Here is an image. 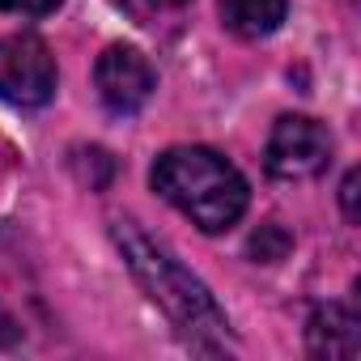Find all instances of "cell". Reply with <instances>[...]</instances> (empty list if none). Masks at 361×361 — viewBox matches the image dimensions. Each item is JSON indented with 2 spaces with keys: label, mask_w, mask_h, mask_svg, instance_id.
Wrapping results in <instances>:
<instances>
[{
  "label": "cell",
  "mask_w": 361,
  "mask_h": 361,
  "mask_svg": "<svg viewBox=\"0 0 361 361\" xmlns=\"http://www.w3.org/2000/svg\"><path fill=\"white\" fill-rule=\"evenodd\" d=\"M149 178H153V192L183 217H192V226H200L204 234H221L238 226V217L251 204V188L238 174V166L204 145L166 149L153 161Z\"/></svg>",
  "instance_id": "cell-2"
},
{
  "label": "cell",
  "mask_w": 361,
  "mask_h": 361,
  "mask_svg": "<svg viewBox=\"0 0 361 361\" xmlns=\"http://www.w3.org/2000/svg\"><path fill=\"white\" fill-rule=\"evenodd\" d=\"M115 234V247L123 255V264L132 268L136 285L149 293L153 306L166 310V319L183 331L192 344L200 348H221L226 336H230V323H226V310L217 306V298L209 293V285L188 272L178 264V255L170 247H161L153 234H145L136 221H115L111 226Z\"/></svg>",
  "instance_id": "cell-1"
},
{
  "label": "cell",
  "mask_w": 361,
  "mask_h": 361,
  "mask_svg": "<svg viewBox=\"0 0 361 361\" xmlns=\"http://www.w3.org/2000/svg\"><path fill=\"white\" fill-rule=\"evenodd\" d=\"M94 85H98V98L111 115H136L153 90H157V77H153V64L136 51V47H106L94 64Z\"/></svg>",
  "instance_id": "cell-5"
},
{
  "label": "cell",
  "mask_w": 361,
  "mask_h": 361,
  "mask_svg": "<svg viewBox=\"0 0 361 361\" xmlns=\"http://www.w3.org/2000/svg\"><path fill=\"white\" fill-rule=\"evenodd\" d=\"M340 200H344V217L357 221V170L344 174V183H340Z\"/></svg>",
  "instance_id": "cell-9"
},
{
  "label": "cell",
  "mask_w": 361,
  "mask_h": 361,
  "mask_svg": "<svg viewBox=\"0 0 361 361\" xmlns=\"http://www.w3.org/2000/svg\"><path fill=\"white\" fill-rule=\"evenodd\" d=\"M327 161H331V136L319 119H310V115L276 119V128L268 136V153H264V166L272 178L302 183V178L323 174Z\"/></svg>",
  "instance_id": "cell-4"
},
{
  "label": "cell",
  "mask_w": 361,
  "mask_h": 361,
  "mask_svg": "<svg viewBox=\"0 0 361 361\" xmlns=\"http://www.w3.org/2000/svg\"><path fill=\"white\" fill-rule=\"evenodd\" d=\"M56 56L39 35L0 39V102L35 111L56 98Z\"/></svg>",
  "instance_id": "cell-3"
},
{
  "label": "cell",
  "mask_w": 361,
  "mask_h": 361,
  "mask_svg": "<svg viewBox=\"0 0 361 361\" xmlns=\"http://www.w3.org/2000/svg\"><path fill=\"white\" fill-rule=\"evenodd\" d=\"M289 13V0H221V22L238 39H268L281 30Z\"/></svg>",
  "instance_id": "cell-7"
},
{
  "label": "cell",
  "mask_w": 361,
  "mask_h": 361,
  "mask_svg": "<svg viewBox=\"0 0 361 361\" xmlns=\"http://www.w3.org/2000/svg\"><path fill=\"white\" fill-rule=\"evenodd\" d=\"M5 13H22V18H47L60 9V0H0Z\"/></svg>",
  "instance_id": "cell-8"
},
{
  "label": "cell",
  "mask_w": 361,
  "mask_h": 361,
  "mask_svg": "<svg viewBox=\"0 0 361 361\" xmlns=\"http://www.w3.org/2000/svg\"><path fill=\"white\" fill-rule=\"evenodd\" d=\"M157 5H188V0H157Z\"/></svg>",
  "instance_id": "cell-11"
},
{
  "label": "cell",
  "mask_w": 361,
  "mask_h": 361,
  "mask_svg": "<svg viewBox=\"0 0 361 361\" xmlns=\"http://www.w3.org/2000/svg\"><path fill=\"white\" fill-rule=\"evenodd\" d=\"M13 340H18V323L0 310V344H13Z\"/></svg>",
  "instance_id": "cell-10"
},
{
  "label": "cell",
  "mask_w": 361,
  "mask_h": 361,
  "mask_svg": "<svg viewBox=\"0 0 361 361\" xmlns=\"http://www.w3.org/2000/svg\"><path fill=\"white\" fill-rule=\"evenodd\" d=\"M306 348L314 357H327V361H353L361 353V323L348 306L340 302H327V306H314L310 323H306Z\"/></svg>",
  "instance_id": "cell-6"
}]
</instances>
